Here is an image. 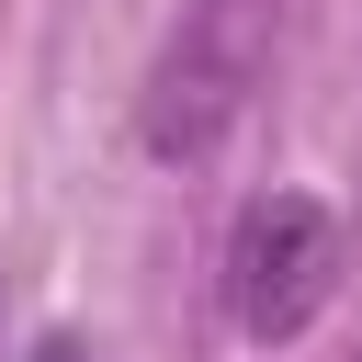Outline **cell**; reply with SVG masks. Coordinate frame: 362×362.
<instances>
[{"instance_id": "6da1fadb", "label": "cell", "mask_w": 362, "mask_h": 362, "mask_svg": "<svg viewBox=\"0 0 362 362\" xmlns=\"http://www.w3.org/2000/svg\"><path fill=\"white\" fill-rule=\"evenodd\" d=\"M294 23H305V0H181L147 79H136V147L170 158V170L215 158L249 124V102L272 90Z\"/></svg>"}, {"instance_id": "7a4b0ae2", "label": "cell", "mask_w": 362, "mask_h": 362, "mask_svg": "<svg viewBox=\"0 0 362 362\" xmlns=\"http://www.w3.org/2000/svg\"><path fill=\"white\" fill-rule=\"evenodd\" d=\"M339 272H351L339 215H328L317 192H260V204L226 226V317H238V339H260V351L305 339V328L328 317Z\"/></svg>"}, {"instance_id": "3957f363", "label": "cell", "mask_w": 362, "mask_h": 362, "mask_svg": "<svg viewBox=\"0 0 362 362\" xmlns=\"http://www.w3.org/2000/svg\"><path fill=\"white\" fill-rule=\"evenodd\" d=\"M34 362H79V351H68V339H45V351H34Z\"/></svg>"}, {"instance_id": "277c9868", "label": "cell", "mask_w": 362, "mask_h": 362, "mask_svg": "<svg viewBox=\"0 0 362 362\" xmlns=\"http://www.w3.org/2000/svg\"><path fill=\"white\" fill-rule=\"evenodd\" d=\"M351 362H362V351H351Z\"/></svg>"}]
</instances>
